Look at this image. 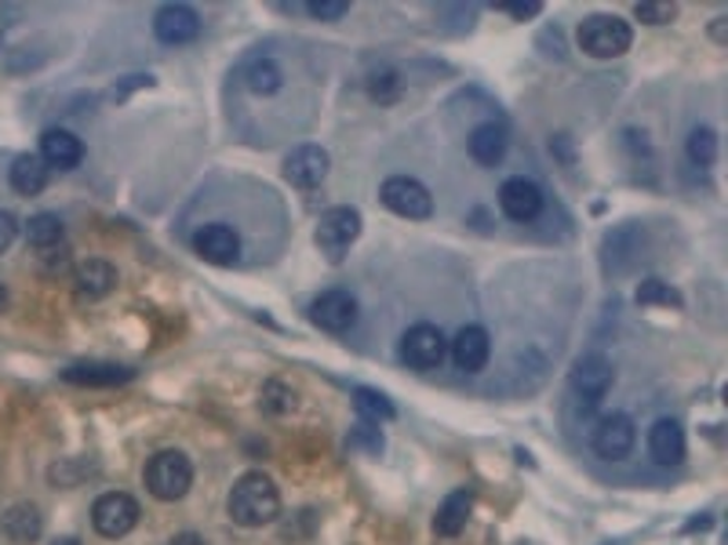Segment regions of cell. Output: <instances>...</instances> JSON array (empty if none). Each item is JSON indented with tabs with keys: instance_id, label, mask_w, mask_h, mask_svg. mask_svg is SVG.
<instances>
[{
	"instance_id": "obj_1",
	"label": "cell",
	"mask_w": 728,
	"mask_h": 545,
	"mask_svg": "<svg viewBox=\"0 0 728 545\" xmlns=\"http://www.w3.org/2000/svg\"><path fill=\"white\" fill-rule=\"evenodd\" d=\"M226 512H230V520L241 523V528H266V523H274L281 512V491L266 473L252 469V473H244L230 487Z\"/></svg>"
},
{
	"instance_id": "obj_2",
	"label": "cell",
	"mask_w": 728,
	"mask_h": 545,
	"mask_svg": "<svg viewBox=\"0 0 728 545\" xmlns=\"http://www.w3.org/2000/svg\"><path fill=\"white\" fill-rule=\"evenodd\" d=\"M146 491L157 501H179L187 498L193 484V462L182 451H157L146 462Z\"/></svg>"
},
{
	"instance_id": "obj_3",
	"label": "cell",
	"mask_w": 728,
	"mask_h": 545,
	"mask_svg": "<svg viewBox=\"0 0 728 545\" xmlns=\"http://www.w3.org/2000/svg\"><path fill=\"white\" fill-rule=\"evenodd\" d=\"M634 44V29L619 15H590L580 26V48L594 59H619Z\"/></svg>"
},
{
	"instance_id": "obj_4",
	"label": "cell",
	"mask_w": 728,
	"mask_h": 545,
	"mask_svg": "<svg viewBox=\"0 0 728 545\" xmlns=\"http://www.w3.org/2000/svg\"><path fill=\"white\" fill-rule=\"evenodd\" d=\"M361 237V211L357 207H329L318 222V247L329 262H343L354 240Z\"/></svg>"
},
{
	"instance_id": "obj_5",
	"label": "cell",
	"mask_w": 728,
	"mask_h": 545,
	"mask_svg": "<svg viewBox=\"0 0 728 545\" xmlns=\"http://www.w3.org/2000/svg\"><path fill=\"white\" fill-rule=\"evenodd\" d=\"M449 356V338L438 324H411L405 338H401V360L416 371H430L441 367V360Z\"/></svg>"
},
{
	"instance_id": "obj_6",
	"label": "cell",
	"mask_w": 728,
	"mask_h": 545,
	"mask_svg": "<svg viewBox=\"0 0 728 545\" xmlns=\"http://www.w3.org/2000/svg\"><path fill=\"white\" fill-rule=\"evenodd\" d=\"M379 196H383V204L401 218H416L419 222V218L433 215L430 190L419 179H411V174H390V179L383 182V190H379Z\"/></svg>"
},
{
	"instance_id": "obj_7",
	"label": "cell",
	"mask_w": 728,
	"mask_h": 545,
	"mask_svg": "<svg viewBox=\"0 0 728 545\" xmlns=\"http://www.w3.org/2000/svg\"><path fill=\"white\" fill-rule=\"evenodd\" d=\"M139 501L124 491H106V495L92 506V523L103 538H124L128 531H135L139 523Z\"/></svg>"
},
{
	"instance_id": "obj_8",
	"label": "cell",
	"mask_w": 728,
	"mask_h": 545,
	"mask_svg": "<svg viewBox=\"0 0 728 545\" xmlns=\"http://www.w3.org/2000/svg\"><path fill=\"white\" fill-rule=\"evenodd\" d=\"M634 444H637V425L623 411L605 414V419L594 425V451L601 455L605 462H623V458L634 451Z\"/></svg>"
},
{
	"instance_id": "obj_9",
	"label": "cell",
	"mask_w": 728,
	"mask_h": 545,
	"mask_svg": "<svg viewBox=\"0 0 728 545\" xmlns=\"http://www.w3.org/2000/svg\"><path fill=\"white\" fill-rule=\"evenodd\" d=\"M193 251L212 262V266H234V262H241V233H237L234 226L226 222H204L198 226V233H193Z\"/></svg>"
},
{
	"instance_id": "obj_10",
	"label": "cell",
	"mask_w": 728,
	"mask_h": 545,
	"mask_svg": "<svg viewBox=\"0 0 728 545\" xmlns=\"http://www.w3.org/2000/svg\"><path fill=\"white\" fill-rule=\"evenodd\" d=\"M612 378H616L612 360H608L605 353H594V349L590 353H583V356H575V364L569 371L572 389L580 392L586 403L605 400V392L612 389Z\"/></svg>"
},
{
	"instance_id": "obj_11",
	"label": "cell",
	"mask_w": 728,
	"mask_h": 545,
	"mask_svg": "<svg viewBox=\"0 0 728 545\" xmlns=\"http://www.w3.org/2000/svg\"><path fill=\"white\" fill-rule=\"evenodd\" d=\"M310 320L318 324L321 331H329V335L350 331V327L357 324V299L350 291H343V288L321 291L318 299L310 302Z\"/></svg>"
},
{
	"instance_id": "obj_12",
	"label": "cell",
	"mask_w": 728,
	"mask_h": 545,
	"mask_svg": "<svg viewBox=\"0 0 728 545\" xmlns=\"http://www.w3.org/2000/svg\"><path fill=\"white\" fill-rule=\"evenodd\" d=\"M499 207H503L510 222H536L542 211V190L525 174H510L499 185Z\"/></svg>"
},
{
	"instance_id": "obj_13",
	"label": "cell",
	"mask_w": 728,
	"mask_h": 545,
	"mask_svg": "<svg viewBox=\"0 0 728 545\" xmlns=\"http://www.w3.org/2000/svg\"><path fill=\"white\" fill-rule=\"evenodd\" d=\"M237 81L244 84L248 95L270 98V95L285 92L288 73H285V65L274 59V55H252V59H244V65L237 70Z\"/></svg>"
},
{
	"instance_id": "obj_14",
	"label": "cell",
	"mask_w": 728,
	"mask_h": 545,
	"mask_svg": "<svg viewBox=\"0 0 728 545\" xmlns=\"http://www.w3.org/2000/svg\"><path fill=\"white\" fill-rule=\"evenodd\" d=\"M154 33L160 44L179 48V44H190L201 37V15L190 4H165L157 8L154 15Z\"/></svg>"
},
{
	"instance_id": "obj_15",
	"label": "cell",
	"mask_w": 728,
	"mask_h": 545,
	"mask_svg": "<svg viewBox=\"0 0 728 545\" xmlns=\"http://www.w3.org/2000/svg\"><path fill=\"white\" fill-rule=\"evenodd\" d=\"M449 353L455 367L466 371V375H477L488 364V356H492V338H488L481 324H466L449 342Z\"/></svg>"
},
{
	"instance_id": "obj_16",
	"label": "cell",
	"mask_w": 728,
	"mask_h": 545,
	"mask_svg": "<svg viewBox=\"0 0 728 545\" xmlns=\"http://www.w3.org/2000/svg\"><path fill=\"white\" fill-rule=\"evenodd\" d=\"M329 153L321 146H313V142H302L285 157V179L291 185H299V190H313V185L324 182V174H329Z\"/></svg>"
},
{
	"instance_id": "obj_17",
	"label": "cell",
	"mask_w": 728,
	"mask_h": 545,
	"mask_svg": "<svg viewBox=\"0 0 728 545\" xmlns=\"http://www.w3.org/2000/svg\"><path fill=\"white\" fill-rule=\"evenodd\" d=\"M40 160H45L48 168L73 171L84 160V142L67 128H48L45 135H40Z\"/></svg>"
},
{
	"instance_id": "obj_18",
	"label": "cell",
	"mask_w": 728,
	"mask_h": 545,
	"mask_svg": "<svg viewBox=\"0 0 728 545\" xmlns=\"http://www.w3.org/2000/svg\"><path fill=\"white\" fill-rule=\"evenodd\" d=\"M506 146H510V135L503 124H496V120L477 124L470 131V138H466V149H470V157L481 164V168H496V164L506 157Z\"/></svg>"
},
{
	"instance_id": "obj_19",
	"label": "cell",
	"mask_w": 728,
	"mask_h": 545,
	"mask_svg": "<svg viewBox=\"0 0 728 545\" xmlns=\"http://www.w3.org/2000/svg\"><path fill=\"white\" fill-rule=\"evenodd\" d=\"M648 455L656 465H681L684 462V429L681 422L659 419L648 429Z\"/></svg>"
},
{
	"instance_id": "obj_20",
	"label": "cell",
	"mask_w": 728,
	"mask_h": 545,
	"mask_svg": "<svg viewBox=\"0 0 728 545\" xmlns=\"http://www.w3.org/2000/svg\"><path fill=\"white\" fill-rule=\"evenodd\" d=\"M62 378L73 386H124L135 378V371L124 364H106V360H84V364H70Z\"/></svg>"
},
{
	"instance_id": "obj_21",
	"label": "cell",
	"mask_w": 728,
	"mask_h": 545,
	"mask_svg": "<svg viewBox=\"0 0 728 545\" xmlns=\"http://www.w3.org/2000/svg\"><path fill=\"white\" fill-rule=\"evenodd\" d=\"M73 283H77L81 299H88V302L106 299V294L117 288V269L103 258H88V262H81L77 272H73Z\"/></svg>"
},
{
	"instance_id": "obj_22",
	"label": "cell",
	"mask_w": 728,
	"mask_h": 545,
	"mask_svg": "<svg viewBox=\"0 0 728 545\" xmlns=\"http://www.w3.org/2000/svg\"><path fill=\"white\" fill-rule=\"evenodd\" d=\"M470 509H474V491H470V487L452 491V495L438 506V517H433V531H438L441 538H455V534L466 528V520H470Z\"/></svg>"
},
{
	"instance_id": "obj_23",
	"label": "cell",
	"mask_w": 728,
	"mask_h": 545,
	"mask_svg": "<svg viewBox=\"0 0 728 545\" xmlns=\"http://www.w3.org/2000/svg\"><path fill=\"white\" fill-rule=\"evenodd\" d=\"M48 164L40 160V153H23V157H15L12 171H8V179H12V190L23 193V196H37L40 190L48 185Z\"/></svg>"
},
{
	"instance_id": "obj_24",
	"label": "cell",
	"mask_w": 728,
	"mask_h": 545,
	"mask_svg": "<svg viewBox=\"0 0 728 545\" xmlns=\"http://www.w3.org/2000/svg\"><path fill=\"white\" fill-rule=\"evenodd\" d=\"M0 528H4V534L19 545L34 542L40 538V528H45V520H40L37 506H29V501H19V506H12L4 512V520H0Z\"/></svg>"
},
{
	"instance_id": "obj_25",
	"label": "cell",
	"mask_w": 728,
	"mask_h": 545,
	"mask_svg": "<svg viewBox=\"0 0 728 545\" xmlns=\"http://www.w3.org/2000/svg\"><path fill=\"white\" fill-rule=\"evenodd\" d=\"M26 240L34 244L37 251H48L62 244V218L51 215V211H40L26 222Z\"/></svg>"
},
{
	"instance_id": "obj_26",
	"label": "cell",
	"mask_w": 728,
	"mask_h": 545,
	"mask_svg": "<svg viewBox=\"0 0 728 545\" xmlns=\"http://www.w3.org/2000/svg\"><path fill=\"white\" fill-rule=\"evenodd\" d=\"M684 153H689V160L695 164V168H711V164L717 160V135L711 128H695L689 142H684Z\"/></svg>"
},
{
	"instance_id": "obj_27",
	"label": "cell",
	"mask_w": 728,
	"mask_h": 545,
	"mask_svg": "<svg viewBox=\"0 0 728 545\" xmlns=\"http://www.w3.org/2000/svg\"><path fill=\"white\" fill-rule=\"evenodd\" d=\"M354 403H357V411H361L365 419H372V422L394 419V403H390L383 392H375V389H361V386H357V389H354Z\"/></svg>"
},
{
	"instance_id": "obj_28",
	"label": "cell",
	"mask_w": 728,
	"mask_h": 545,
	"mask_svg": "<svg viewBox=\"0 0 728 545\" xmlns=\"http://www.w3.org/2000/svg\"><path fill=\"white\" fill-rule=\"evenodd\" d=\"M350 447L354 451H368V455H379L383 451V433H379L375 422H357L354 433H350Z\"/></svg>"
},
{
	"instance_id": "obj_29",
	"label": "cell",
	"mask_w": 728,
	"mask_h": 545,
	"mask_svg": "<svg viewBox=\"0 0 728 545\" xmlns=\"http://www.w3.org/2000/svg\"><path fill=\"white\" fill-rule=\"evenodd\" d=\"M637 302L641 305H652V302H659V305H681V294L670 288V283H663V280H645L637 288Z\"/></svg>"
},
{
	"instance_id": "obj_30",
	"label": "cell",
	"mask_w": 728,
	"mask_h": 545,
	"mask_svg": "<svg viewBox=\"0 0 728 545\" xmlns=\"http://www.w3.org/2000/svg\"><path fill=\"white\" fill-rule=\"evenodd\" d=\"M634 15L648 26H667V22L678 19V4H659V0H641L634 8Z\"/></svg>"
},
{
	"instance_id": "obj_31",
	"label": "cell",
	"mask_w": 728,
	"mask_h": 545,
	"mask_svg": "<svg viewBox=\"0 0 728 545\" xmlns=\"http://www.w3.org/2000/svg\"><path fill=\"white\" fill-rule=\"evenodd\" d=\"M302 11L318 22H339L346 11H350V4H346V0H318V4H302Z\"/></svg>"
},
{
	"instance_id": "obj_32",
	"label": "cell",
	"mask_w": 728,
	"mask_h": 545,
	"mask_svg": "<svg viewBox=\"0 0 728 545\" xmlns=\"http://www.w3.org/2000/svg\"><path fill=\"white\" fill-rule=\"evenodd\" d=\"M368 87H372V98H379V102H390V98L397 95V76L390 70H383V73H375L372 81H368Z\"/></svg>"
},
{
	"instance_id": "obj_33",
	"label": "cell",
	"mask_w": 728,
	"mask_h": 545,
	"mask_svg": "<svg viewBox=\"0 0 728 545\" xmlns=\"http://www.w3.org/2000/svg\"><path fill=\"white\" fill-rule=\"evenodd\" d=\"M19 233V222L12 211H0V255H4L8 247H12V240Z\"/></svg>"
},
{
	"instance_id": "obj_34",
	"label": "cell",
	"mask_w": 728,
	"mask_h": 545,
	"mask_svg": "<svg viewBox=\"0 0 728 545\" xmlns=\"http://www.w3.org/2000/svg\"><path fill=\"white\" fill-rule=\"evenodd\" d=\"M496 8L506 11V15H514V19H536L542 11L539 0H525V4H496Z\"/></svg>"
},
{
	"instance_id": "obj_35",
	"label": "cell",
	"mask_w": 728,
	"mask_h": 545,
	"mask_svg": "<svg viewBox=\"0 0 728 545\" xmlns=\"http://www.w3.org/2000/svg\"><path fill=\"white\" fill-rule=\"evenodd\" d=\"M168 545H208L201 538V534H193V531H182V534H176V538H171Z\"/></svg>"
},
{
	"instance_id": "obj_36",
	"label": "cell",
	"mask_w": 728,
	"mask_h": 545,
	"mask_svg": "<svg viewBox=\"0 0 728 545\" xmlns=\"http://www.w3.org/2000/svg\"><path fill=\"white\" fill-rule=\"evenodd\" d=\"M4 310H8V288L0 283V313H4Z\"/></svg>"
},
{
	"instance_id": "obj_37",
	"label": "cell",
	"mask_w": 728,
	"mask_h": 545,
	"mask_svg": "<svg viewBox=\"0 0 728 545\" xmlns=\"http://www.w3.org/2000/svg\"><path fill=\"white\" fill-rule=\"evenodd\" d=\"M51 545H81V542H77V538H56Z\"/></svg>"
}]
</instances>
